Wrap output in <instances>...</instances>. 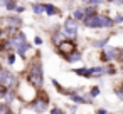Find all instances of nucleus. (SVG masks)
<instances>
[{
  "instance_id": "f257e3e1",
  "label": "nucleus",
  "mask_w": 123,
  "mask_h": 114,
  "mask_svg": "<svg viewBox=\"0 0 123 114\" xmlns=\"http://www.w3.org/2000/svg\"><path fill=\"white\" fill-rule=\"evenodd\" d=\"M22 77L27 79L39 91L44 89V67H42V60L39 59V55L29 60V65H25V71H24Z\"/></svg>"
},
{
  "instance_id": "f03ea898",
  "label": "nucleus",
  "mask_w": 123,
  "mask_h": 114,
  "mask_svg": "<svg viewBox=\"0 0 123 114\" xmlns=\"http://www.w3.org/2000/svg\"><path fill=\"white\" fill-rule=\"evenodd\" d=\"M86 29H113L116 25L115 17H110L108 14H94V15H88L83 22H81Z\"/></svg>"
},
{
  "instance_id": "7ed1b4c3",
  "label": "nucleus",
  "mask_w": 123,
  "mask_h": 114,
  "mask_svg": "<svg viewBox=\"0 0 123 114\" xmlns=\"http://www.w3.org/2000/svg\"><path fill=\"white\" fill-rule=\"evenodd\" d=\"M10 42H12V47H14V50L17 52V55H19L22 60H27L29 52L32 50V44L27 40V35H25L22 30H19V32H15V34L10 37Z\"/></svg>"
},
{
  "instance_id": "20e7f679",
  "label": "nucleus",
  "mask_w": 123,
  "mask_h": 114,
  "mask_svg": "<svg viewBox=\"0 0 123 114\" xmlns=\"http://www.w3.org/2000/svg\"><path fill=\"white\" fill-rule=\"evenodd\" d=\"M39 89L37 87H34L27 79H20V84H19V87H17V97L24 102V104H29V102H32L37 96H39Z\"/></svg>"
},
{
  "instance_id": "39448f33",
  "label": "nucleus",
  "mask_w": 123,
  "mask_h": 114,
  "mask_svg": "<svg viewBox=\"0 0 123 114\" xmlns=\"http://www.w3.org/2000/svg\"><path fill=\"white\" fill-rule=\"evenodd\" d=\"M20 76L15 74L14 71H10L7 65H4L2 69H0V84H4L7 86L10 91H17L19 84H20Z\"/></svg>"
},
{
  "instance_id": "423d86ee",
  "label": "nucleus",
  "mask_w": 123,
  "mask_h": 114,
  "mask_svg": "<svg viewBox=\"0 0 123 114\" xmlns=\"http://www.w3.org/2000/svg\"><path fill=\"white\" fill-rule=\"evenodd\" d=\"M49 96H47V92L44 91V89H41V92H39V96L32 101V102H29L25 107L29 109V111H32V112H36V114H44L47 109H49Z\"/></svg>"
},
{
  "instance_id": "0eeeda50",
  "label": "nucleus",
  "mask_w": 123,
  "mask_h": 114,
  "mask_svg": "<svg viewBox=\"0 0 123 114\" xmlns=\"http://www.w3.org/2000/svg\"><path fill=\"white\" fill-rule=\"evenodd\" d=\"M62 29L68 35V39H74L78 40V34H79V22L71 15V17H66L62 20Z\"/></svg>"
},
{
  "instance_id": "6e6552de",
  "label": "nucleus",
  "mask_w": 123,
  "mask_h": 114,
  "mask_svg": "<svg viewBox=\"0 0 123 114\" xmlns=\"http://www.w3.org/2000/svg\"><path fill=\"white\" fill-rule=\"evenodd\" d=\"M99 60L101 62H115V60H120V49L118 47H113V45H106L105 49L99 50Z\"/></svg>"
},
{
  "instance_id": "1a4fd4ad",
  "label": "nucleus",
  "mask_w": 123,
  "mask_h": 114,
  "mask_svg": "<svg viewBox=\"0 0 123 114\" xmlns=\"http://www.w3.org/2000/svg\"><path fill=\"white\" fill-rule=\"evenodd\" d=\"M76 49H78L76 40H74V39H66L61 45H57V47H56V52L64 59L66 55H69V54H71V52H74Z\"/></svg>"
},
{
  "instance_id": "9d476101",
  "label": "nucleus",
  "mask_w": 123,
  "mask_h": 114,
  "mask_svg": "<svg viewBox=\"0 0 123 114\" xmlns=\"http://www.w3.org/2000/svg\"><path fill=\"white\" fill-rule=\"evenodd\" d=\"M66 39H68V35H66L62 25H54V30L51 32V42H52V45L57 47V45H61Z\"/></svg>"
},
{
  "instance_id": "9b49d317",
  "label": "nucleus",
  "mask_w": 123,
  "mask_h": 114,
  "mask_svg": "<svg viewBox=\"0 0 123 114\" xmlns=\"http://www.w3.org/2000/svg\"><path fill=\"white\" fill-rule=\"evenodd\" d=\"M73 72L79 77H84V79H91L94 77V72H93V67H76L73 69Z\"/></svg>"
},
{
  "instance_id": "f8f14e48",
  "label": "nucleus",
  "mask_w": 123,
  "mask_h": 114,
  "mask_svg": "<svg viewBox=\"0 0 123 114\" xmlns=\"http://www.w3.org/2000/svg\"><path fill=\"white\" fill-rule=\"evenodd\" d=\"M81 59H83V52H81L79 49H76L74 52H71L69 55H66V57H64V60H66L68 64H74V62H81Z\"/></svg>"
},
{
  "instance_id": "ddd939ff",
  "label": "nucleus",
  "mask_w": 123,
  "mask_h": 114,
  "mask_svg": "<svg viewBox=\"0 0 123 114\" xmlns=\"http://www.w3.org/2000/svg\"><path fill=\"white\" fill-rule=\"evenodd\" d=\"M44 7H46V15H49V17L61 15V9H59L57 5H54V4H51V2H46Z\"/></svg>"
},
{
  "instance_id": "4468645a",
  "label": "nucleus",
  "mask_w": 123,
  "mask_h": 114,
  "mask_svg": "<svg viewBox=\"0 0 123 114\" xmlns=\"http://www.w3.org/2000/svg\"><path fill=\"white\" fill-rule=\"evenodd\" d=\"M73 17L78 20V22H83L88 15H86V7H74L73 10Z\"/></svg>"
},
{
  "instance_id": "2eb2a0df",
  "label": "nucleus",
  "mask_w": 123,
  "mask_h": 114,
  "mask_svg": "<svg viewBox=\"0 0 123 114\" xmlns=\"http://www.w3.org/2000/svg\"><path fill=\"white\" fill-rule=\"evenodd\" d=\"M19 55H17V52H10V54H7V57L4 59L5 60V64L7 65H10V67H15L17 64H19V59H17Z\"/></svg>"
},
{
  "instance_id": "dca6fc26",
  "label": "nucleus",
  "mask_w": 123,
  "mask_h": 114,
  "mask_svg": "<svg viewBox=\"0 0 123 114\" xmlns=\"http://www.w3.org/2000/svg\"><path fill=\"white\" fill-rule=\"evenodd\" d=\"M93 72H94V79H101V77H105L108 74L106 65H94L93 67Z\"/></svg>"
},
{
  "instance_id": "f3484780",
  "label": "nucleus",
  "mask_w": 123,
  "mask_h": 114,
  "mask_svg": "<svg viewBox=\"0 0 123 114\" xmlns=\"http://www.w3.org/2000/svg\"><path fill=\"white\" fill-rule=\"evenodd\" d=\"M32 14L34 15H42L46 14V7H44V2H37L32 5Z\"/></svg>"
},
{
  "instance_id": "a211bd4d",
  "label": "nucleus",
  "mask_w": 123,
  "mask_h": 114,
  "mask_svg": "<svg viewBox=\"0 0 123 114\" xmlns=\"http://www.w3.org/2000/svg\"><path fill=\"white\" fill-rule=\"evenodd\" d=\"M108 42H110V35H106V37H103V39H99V40H94L93 42V47L94 49H105L106 45H108Z\"/></svg>"
},
{
  "instance_id": "6ab92c4d",
  "label": "nucleus",
  "mask_w": 123,
  "mask_h": 114,
  "mask_svg": "<svg viewBox=\"0 0 123 114\" xmlns=\"http://www.w3.org/2000/svg\"><path fill=\"white\" fill-rule=\"evenodd\" d=\"M74 104H78V106H83V104H86V99H84V94H74V96H71L69 97Z\"/></svg>"
},
{
  "instance_id": "aec40b11",
  "label": "nucleus",
  "mask_w": 123,
  "mask_h": 114,
  "mask_svg": "<svg viewBox=\"0 0 123 114\" xmlns=\"http://www.w3.org/2000/svg\"><path fill=\"white\" fill-rule=\"evenodd\" d=\"M0 114H15V111L12 109V106H9L7 102L2 101V104H0Z\"/></svg>"
},
{
  "instance_id": "412c9836",
  "label": "nucleus",
  "mask_w": 123,
  "mask_h": 114,
  "mask_svg": "<svg viewBox=\"0 0 123 114\" xmlns=\"http://www.w3.org/2000/svg\"><path fill=\"white\" fill-rule=\"evenodd\" d=\"M94 14H99L98 12V7L96 5H88L86 7V15H94Z\"/></svg>"
},
{
  "instance_id": "4be33fe9",
  "label": "nucleus",
  "mask_w": 123,
  "mask_h": 114,
  "mask_svg": "<svg viewBox=\"0 0 123 114\" xmlns=\"http://www.w3.org/2000/svg\"><path fill=\"white\" fill-rule=\"evenodd\" d=\"M99 92H101V87H99V86H93V87H89V94H91L93 97H98Z\"/></svg>"
},
{
  "instance_id": "5701e85b",
  "label": "nucleus",
  "mask_w": 123,
  "mask_h": 114,
  "mask_svg": "<svg viewBox=\"0 0 123 114\" xmlns=\"http://www.w3.org/2000/svg\"><path fill=\"white\" fill-rule=\"evenodd\" d=\"M106 71H108V76H115V74H116V69H115L113 62H110V64L106 65Z\"/></svg>"
},
{
  "instance_id": "b1692460",
  "label": "nucleus",
  "mask_w": 123,
  "mask_h": 114,
  "mask_svg": "<svg viewBox=\"0 0 123 114\" xmlns=\"http://www.w3.org/2000/svg\"><path fill=\"white\" fill-rule=\"evenodd\" d=\"M51 114H66V112H64L59 106H54V107L51 109Z\"/></svg>"
},
{
  "instance_id": "393cba45",
  "label": "nucleus",
  "mask_w": 123,
  "mask_h": 114,
  "mask_svg": "<svg viewBox=\"0 0 123 114\" xmlns=\"http://www.w3.org/2000/svg\"><path fill=\"white\" fill-rule=\"evenodd\" d=\"M103 2H105V0H88L86 4H88V5H96V7H99Z\"/></svg>"
},
{
  "instance_id": "a878e982",
  "label": "nucleus",
  "mask_w": 123,
  "mask_h": 114,
  "mask_svg": "<svg viewBox=\"0 0 123 114\" xmlns=\"http://www.w3.org/2000/svg\"><path fill=\"white\" fill-rule=\"evenodd\" d=\"M42 42H44V40H42L41 35H36V37H34V45H42Z\"/></svg>"
},
{
  "instance_id": "bb28decb",
  "label": "nucleus",
  "mask_w": 123,
  "mask_h": 114,
  "mask_svg": "<svg viewBox=\"0 0 123 114\" xmlns=\"http://www.w3.org/2000/svg\"><path fill=\"white\" fill-rule=\"evenodd\" d=\"M115 22H116V25H118V24H123V15H121V14H116V15H115Z\"/></svg>"
},
{
  "instance_id": "cd10ccee",
  "label": "nucleus",
  "mask_w": 123,
  "mask_h": 114,
  "mask_svg": "<svg viewBox=\"0 0 123 114\" xmlns=\"http://www.w3.org/2000/svg\"><path fill=\"white\" fill-rule=\"evenodd\" d=\"M14 2H17V0H2V7L5 9L7 5H10V4H14Z\"/></svg>"
},
{
  "instance_id": "c85d7f7f",
  "label": "nucleus",
  "mask_w": 123,
  "mask_h": 114,
  "mask_svg": "<svg viewBox=\"0 0 123 114\" xmlns=\"http://www.w3.org/2000/svg\"><path fill=\"white\" fill-rule=\"evenodd\" d=\"M22 12H25V7H24V5H19V7H17V10H15V12H12V14H19V15H20Z\"/></svg>"
},
{
  "instance_id": "c756f323",
  "label": "nucleus",
  "mask_w": 123,
  "mask_h": 114,
  "mask_svg": "<svg viewBox=\"0 0 123 114\" xmlns=\"http://www.w3.org/2000/svg\"><path fill=\"white\" fill-rule=\"evenodd\" d=\"M76 112H78V104H74V106L69 107V114H76Z\"/></svg>"
},
{
  "instance_id": "7c9ffc66",
  "label": "nucleus",
  "mask_w": 123,
  "mask_h": 114,
  "mask_svg": "<svg viewBox=\"0 0 123 114\" xmlns=\"http://www.w3.org/2000/svg\"><path fill=\"white\" fill-rule=\"evenodd\" d=\"M96 114H108V109H105V107H99V109L96 111Z\"/></svg>"
},
{
  "instance_id": "2f4dec72",
  "label": "nucleus",
  "mask_w": 123,
  "mask_h": 114,
  "mask_svg": "<svg viewBox=\"0 0 123 114\" xmlns=\"http://www.w3.org/2000/svg\"><path fill=\"white\" fill-rule=\"evenodd\" d=\"M115 5H118V7H121V5H123V0H115Z\"/></svg>"
},
{
  "instance_id": "473e14b6",
  "label": "nucleus",
  "mask_w": 123,
  "mask_h": 114,
  "mask_svg": "<svg viewBox=\"0 0 123 114\" xmlns=\"http://www.w3.org/2000/svg\"><path fill=\"white\" fill-rule=\"evenodd\" d=\"M106 4H115V0H105Z\"/></svg>"
},
{
  "instance_id": "72a5a7b5",
  "label": "nucleus",
  "mask_w": 123,
  "mask_h": 114,
  "mask_svg": "<svg viewBox=\"0 0 123 114\" xmlns=\"http://www.w3.org/2000/svg\"><path fill=\"white\" fill-rule=\"evenodd\" d=\"M81 2H84V4H86V2H88V0H81Z\"/></svg>"
},
{
  "instance_id": "f704fd0d",
  "label": "nucleus",
  "mask_w": 123,
  "mask_h": 114,
  "mask_svg": "<svg viewBox=\"0 0 123 114\" xmlns=\"http://www.w3.org/2000/svg\"><path fill=\"white\" fill-rule=\"evenodd\" d=\"M24 2H29V0H24Z\"/></svg>"
},
{
  "instance_id": "c9c22d12",
  "label": "nucleus",
  "mask_w": 123,
  "mask_h": 114,
  "mask_svg": "<svg viewBox=\"0 0 123 114\" xmlns=\"http://www.w3.org/2000/svg\"><path fill=\"white\" fill-rule=\"evenodd\" d=\"M15 114H20V112H15Z\"/></svg>"
}]
</instances>
